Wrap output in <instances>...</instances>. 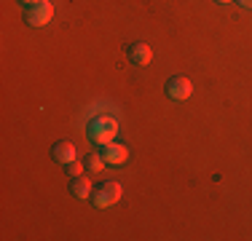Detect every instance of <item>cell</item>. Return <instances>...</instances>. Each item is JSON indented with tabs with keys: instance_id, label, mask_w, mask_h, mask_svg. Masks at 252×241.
Returning a JSON list of instances; mask_svg holds the SVG:
<instances>
[{
	"instance_id": "cell-9",
	"label": "cell",
	"mask_w": 252,
	"mask_h": 241,
	"mask_svg": "<svg viewBox=\"0 0 252 241\" xmlns=\"http://www.w3.org/2000/svg\"><path fill=\"white\" fill-rule=\"evenodd\" d=\"M105 166V158L99 153H86L83 155V172H102Z\"/></svg>"
},
{
	"instance_id": "cell-3",
	"label": "cell",
	"mask_w": 252,
	"mask_h": 241,
	"mask_svg": "<svg viewBox=\"0 0 252 241\" xmlns=\"http://www.w3.org/2000/svg\"><path fill=\"white\" fill-rule=\"evenodd\" d=\"M164 91H166V96H169V99L183 102V99H188V96L193 94V83H190L185 75H172L169 81H166Z\"/></svg>"
},
{
	"instance_id": "cell-7",
	"label": "cell",
	"mask_w": 252,
	"mask_h": 241,
	"mask_svg": "<svg viewBox=\"0 0 252 241\" xmlns=\"http://www.w3.org/2000/svg\"><path fill=\"white\" fill-rule=\"evenodd\" d=\"M51 158L57 161V164H70V161L75 158V145L70 142V140L57 142V145L51 148Z\"/></svg>"
},
{
	"instance_id": "cell-4",
	"label": "cell",
	"mask_w": 252,
	"mask_h": 241,
	"mask_svg": "<svg viewBox=\"0 0 252 241\" xmlns=\"http://www.w3.org/2000/svg\"><path fill=\"white\" fill-rule=\"evenodd\" d=\"M51 16H54V5L49 0H40L38 5L27 8V24L30 27H46V24L51 22Z\"/></svg>"
},
{
	"instance_id": "cell-6",
	"label": "cell",
	"mask_w": 252,
	"mask_h": 241,
	"mask_svg": "<svg viewBox=\"0 0 252 241\" xmlns=\"http://www.w3.org/2000/svg\"><path fill=\"white\" fill-rule=\"evenodd\" d=\"M102 158H105V164L118 166L129 158V148H126V145H118V142H107V145H102Z\"/></svg>"
},
{
	"instance_id": "cell-10",
	"label": "cell",
	"mask_w": 252,
	"mask_h": 241,
	"mask_svg": "<svg viewBox=\"0 0 252 241\" xmlns=\"http://www.w3.org/2000/svg\"><path fill=\"white\" fill-rule=\"evenodd\" d=\"M81 169H83V164H81V161H78V158H73V161H70V164H67V172L73 174V177H75V174H81Z\"/></svg>"
},
{
	"instance_id": "cell-12",
	"label": "cell",
	"mask_w": 252,
	"mask_h": 241,
	"mask_svg": "<svg viewBox=\"0 0 252 241\" xmlns=\"http://www.w3.org/2000/svg\"><path fill=\"white\" fill-rule=\"evenodd\" d=\"M19 3H22V5H27V8H32V5H38L40 0H19Z\"/></svg>"
},
{
	"instance_id": "cell-13",
	"label": "cell",
	"mask_w": 252,
	"mask_h": 241,
	"mask_svg": "<svg viewBox=\"0 0 252 241\" xmlns=\"http://www.w3.org/2000/svg\"><path fill=\"white\" fill-rule=\"evenodd\" d=\"M215 3H220V5H225V3H231V0H215Z\"/></svg>"
},
{
	"instance_id": "cell-11",
	"label": "cell",
	"mask_w": 252,
	"mask_h": 241,
	"mask_svg": "<svg viewBox=\"0 0 252 241\" xmlns=\"http://www.w3.org/2000/svg\"><path fill=\"white\" fill-rule=\"evenodd\" d=\"M239 5H242V8H247V11H252V0H236Z\"/></svg>"
},
{
	"instance_id": "cell-2",
	"label": "cell",
	"mask_w": 252,
	"mask_h": 241,
	"mask_svg": "<svg viewBox=\"0 0 252 241\" xmlns=\"http://www.w3.org/2000/svg\"><path fill=\"white\" fill-rule=\"evenodd\" d=\"M121 193H124V188L116 182V180H107V182L97 185L89 198H92V204H94L97 209H107V207H113V204L121 201Z\"/></svg>"
},
{
	"instance_id": "cell-1",
	"label": "cell",
	"mask_w": 252,
	"mask_h": 241,
	"mask_svg": "<svg viewBox=\"0 0 252 241\" xmlns=\"http://www.w3.org/2000/svg\"><path fill=\"white\" fill-rule=\"evenodd\" d=\"M118 134V120L113 116H97L89 123V140H92L94 145H107L113 142V137Z\"/></svg>"
},
{
	"instance_id": "cell-8",
	"label": "cell",
	"mask_w": 252,
	"mask_h": 241,
	"mask_svg": "<svg viewBox=\"0 0 252 241\" xmlns=\"http://www.w3.org/2000/svg\"><path fill=\"white\" fill-rule=\"evenodd\" d=\"M92 182H89V177H81V174H75L73 180H70V193H73L75 198H89L92 196Z\"/></svg>"
},
{
	"instance_id": "cell-5",
	"label": "cell",
	"mask_w": 252,
	"mask_h": 241,
	"mask_svg": "<svg viewBox=\"0 0 252 241\" xmlns=\"http://www.w3.org/2000/svg\"><path fill=\"white\" fill-rule=\"evenodd\" d=\"M126 57H129L131 64H137V67H148L153 59V51L148 43H129V48H126Z\"/></svg>"
}]
</instances>
